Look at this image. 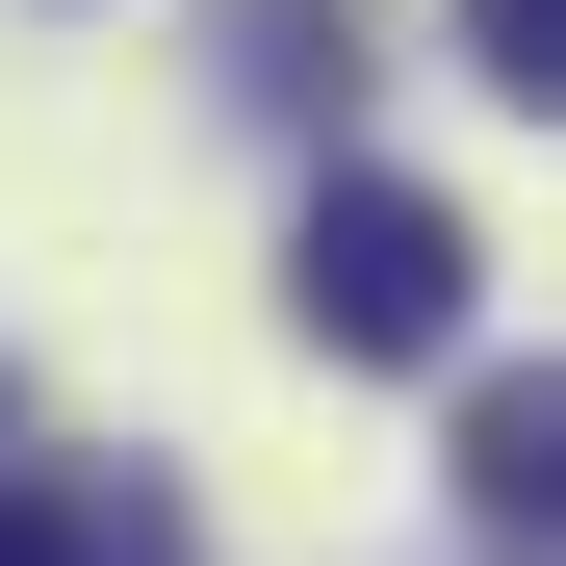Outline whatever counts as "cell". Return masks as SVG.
Listing matches in <instances>:
<instances>
[{
	"instance_id": "1",
	"label": "cell",
	"mask_w": 566,
	"mask_h": 566,
	"mask_svg": "<svg viewBox=\"0 0 566 566\" xmlns=\"http://www.w3.org/2000/svg\"><path fill=\"white\" fill-rule=\"evenodd\" d=\"M283 310H310L335 360H463V207H438V180H310Z\"/></svg>"
},
{
	"instance_id": "2",
	"label": "cell",
	"mask_w": 566,
	"mask_h": 566,
	"mask_svg": "<svg viewBox=\"0 0 566 566\" xmlns=\"http://www.w3.org/2000/svg\"><path fill=\"white\" fill-rule=\"evenodd\" d=\"M463 515H490V541H566V387L463 360Z\"/></svg>"
},
{
	"instance_id": "3",
	"label": "cell",
	"mask_w": 566,
	"mask_h": 566,
	"mask_svg": "<svg viewBox=\"0 0 566 566\" xmlns=\"http://www.w3.org/2000/svg\"><path fill=\"white\" fill-rule=\"evenodd\" d=\"M463 77H515V104H566V0H463Z\"/></svg>"
},
{
	"instance_id": "4",
	"label": "cell",
	"mask_w": 566,
	"mask_h": 566,
	"mask_svg": "<svg viewBox=\"0 0 566 566\" xmlns=\"http://www.w3.org/2000/svg\"><path fill=\"white\" fill-rule=\"evenodd\" d=\"M0 566H104V490H0Z\"/></svg>"
}]
</instances>
